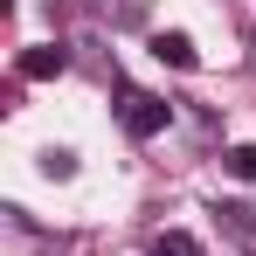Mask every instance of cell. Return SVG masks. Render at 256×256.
Wrapping results in <instances>:
<instances>
[{
  "mask_svg": "<svg viewBox=\"0 0 256 256\" xmlns=\"http://www.w3.org/2000/svg\"><path fill=\"white\" fill-rule=\"evenodd\" d=\"M118 125H125L132 138H160V132L173 125V104L152 97V90H138V84H118Z\"/></svg>",
  "mask_w": 256,
  "mask_h": 256,
  "instance_id": "1",
  "label": "cell"
},
{
  "mask_svg": "<svg viewBox=\"0 0 256 256\" xmlns=\"http://www.w3.org/2000/svg\"><path fill=\"white\" fill-rule=\"evenodd\" d=\"M62 70H70V48H28V56H21V76H28V84L62 76Z\"/></svg>",
  "mask_w": 256,
  "mask_h": 256,
  "instance_id": "2",
  "label": "cell"
},
{
  "mask_svg": "<svg viewBox=\"0 0 256 256\" xmlns=\"http://www.w3.org/2000/svg\"><path fill=\"white\" fill-rule=\"evenodd\" d=\"M222 228H228V236H236V250H250L256 256V222H250V208H242V201H222Z\"/></svg>",
  "mask_w": 256,
  "mask_h": 256,
  "instance_id": "3",
  "label": "cell"
},
{
  "mask_svg": "<svg viewBox=\"0 0 256 256\" xmlns=\"http://www.w3.org/2000/svg\"><path fill=\"white\" fill-rule=\"evenodd\" d=\"M152 56H160V62H173V70H194V42H187L180 28H166V35H152Z\"/></svg>",
  "mask_w": 256,
  "mask_h": 256,
  "instance_id": "4",
  "label": "cell"
},
{
  "mask_svg": "<svg viewBox=\"0 0 256 256\" xmlns=\"http://www.w3.org/2000/svg\"><path fill=\"white\" fill-rule=\"evenodd\" d=\"M146 256H201V242L180 236V228H166V236H152V250H146Z\"/></svg>",
  "mask_w": 256,
  "mask_h": 256,
  "instance_id": "5",
  "label": "cell"
},
{
  "mask_svg": "<svg viewBox=\"0 0 256 256\" xmlns=\"http://www.w3.org/2000/svg\"><path fill=\"white\" fill-rule=\"evenodd\" d=\"M222 166L236 173V180H256V146H228V152H222Z\"/></svg>",
  "mask_w": 256,
  "mask_h": 256,
  "instance_id": "6",
  "label": "cell"
},
{
  "mask_svg": "<svg viewBox=\"0 0 256 256\" xmlns=\"http://www.w3.org/2000/svg\"><path fill=\"white\" fill-rule=\"evenodd\" d=\"M42 173H48V180H70V173H76V152H62V146L42 152Z\"/></svg>",
  "mask_w": 256,
  "mask_h": 256,
  "instance_id": "7",
  "label": "cell"
}]
</instances>
